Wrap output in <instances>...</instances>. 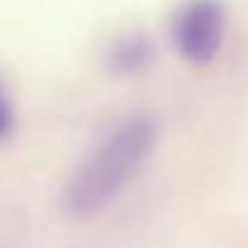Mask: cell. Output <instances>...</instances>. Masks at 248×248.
<instances>
[{
  "instance_id": "6da1fadb",
  "label": "cell",
  "mask_w": 248,
  "mask_h": 248,
  "mask_svg": "<svg viewBox=\"0 0 248 248\" xmlns=\"http://www.w3.org/2000/svg\"><path fill=\"white\" fill-rule=\"evenodd\" d=\"M157 140V125L135 116L113 128L101 145L73 171L63 188V210L73 217L101 212L142 169Z\"/></svg>"
},
{
  "instance_id": "7a4b0ae2",
  "label": "cell",
  "mask_w": 248,
  "mask_h": 248,
  "mask_svg": "<svg viewBox=\"0 0 248 248\" xmlns=\"http://www.w3.org/2000/svg\"><path fill=\"white\" fill-rule=\"evenodd\" d=\"M171 36L176 51L195 63L205 65L215 61L224 41V7L219 0H188L173 17Z\"/></svg>"
},
{
  "instance_id": "3957f363",
  "label": "cell",
  "mask_w": 248,
  "mask_h": 248,
  "mask_svg": "<svg viewBox=\"0 0 248 248\" xmlns=\"http://www.w3.org/2000/svg\"><path fill=\"white\" fill-rule=\"evenodd\" d=\"M155 44L145 36V34H130L123 36L118 41H113L106 51V65L113 73L121 75H133V73H142L155 63Z\"/></svg>"
},
{
  "instance_id": "277c9868",
  "label": "cell",
  "mask_w": 248,
  "mask_h": 248,
  "mask_svg": "<svg viewBox=\"0 0 248 248\" xmlns=\"http://www.w3.org/2000/svg\"><path fill=\"white\" fill-rule=\"evenodd\" d=\"M12 128H15V111H12V104L7 99V92L0 84V142L10 138Z\"/></svg>"
}]
</instances>
